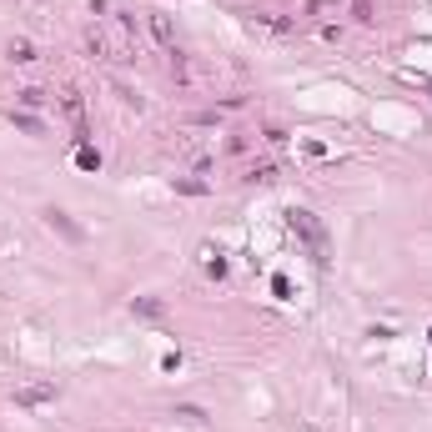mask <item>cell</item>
<instances>
[{
    "label": "cell",
    "mask_w": 432,
    "mask_h": 432,
    "mask_svg": "<svg viewBox=\"0 0 432 432\" xmlns=\"http://www.w3.org/2000/svg\"><path fill=\"white\" fill-rule=\"evenodd\" d=\"M286 227H292V236H302V242H307V251H312V262H317V266H327V236H322V227H317V216H312V212L292 206V212H286Z\"/></svg>",
    "instance_id": "obj_1"
},
{
    "label": "cell",
    "mask_w": 432,
    "mask_h": 432,
    "mask_svg": "<svg viewBox=\"0 0 432 432\" xmlns=\"http://www.w3.org/2000/svg\"><path fill=\"white\" fill-rule=\"evenodd\" d=\"M60 116H66L71 121V131H76V141H86L91 136V126H86V95L81 91H60Z\"/></svg>",
    "instance_id": "obj_2"
},
{
    "label": "cell",
    "mask_w": 432,
    "mask_h": 432,
    "mask_svg": "<svg viewBox=\"0 0 432 432\" xmlns=\"http://www.w3.org/2000/svg\"><path fill=\"white\" fill-rule=\"evenodd\" d=\"M146 25H151L156 45H161V51L171 56V51H176V30H171V15H166V10H151V15H146Z\"/></svg>",
    "instance_id": "obj_3"
},
{
    "label": "cell",
    "mask_w": 432,
    "mask_h": 432,
    "mask_svg": "<svg viewBox=\"0 0 432 432\" xmlns=\"http://www.w3.org/2000/svg\"><path fill=\"white\" fill-rule=\"evenodd\" d=\"M45 227H51V231H60V236H66V242H81V227H76V221L66 216V212H60V206H45Z\"/></svg>",
    "instance_id": "obj_4"
},
{
    "label": "cell",
    "mask_w": 432,
    "mask_h": 432,
    "mask_svg": "<svg viewBox=\"0 0 432 432\" xmlns=\"http://www.w3.org/2000/svg\"><path fill=\"white\" fill-rule=\"evenodd\" d=\"M41 402H56V382H41V387H21L15 392V407H41Z\"/></svg>",
    "instance_id": "obj_5"
},
{
    "label": "cell",
    "mask_w": 432,
    "mask_h": 432,
    "mask_svg": "<svg viewBox=\"0 0 432 432\" xmlns=\"http://www.w3.org/2000/svg\"><path fill=\"white\" fill-rule=\"evenodd\" d=\"M5 60L10 66H36V45H30L25 36H10L5 41Z\"/></svg>",
    "instance_id": "obj_6"
},
{
    "label": "cell",
    "mask_w": 432,
    "mask_h": 432,
    "mask_svg": "<svg viewBox=\"0 0 432 432\" xmlns=\"http://www.w3.org/2000/svg\"><path fill=\"white\" fill-rule=\"evenodd\" d=\"M131 312H136V317H146V322H161V312H166V307H161L156 297H136V302H131Z\"/></svg>",
    "instance_id": "obj_7"
},
{
    "label": "cell",
    "mask_w": 432,
    "mask_h": 432,
    "mask_svg": "<svg viewBox=\"0 0 432 432\" xmlns=\"http://www.w3.org/2000/svg\"><path fill=\"white\" fill-rule=\"evenodd\" d=\"M76 166L81 171H101V151H95L91 141H81V146H76Z\"/></svg>",
    "instance_id": "obj_8"
},
{
    "label": "cell",
    "mask_w": 432,
    "mask_h": 432,
    "mask_svg": "<svg viewBox=\"0 0 432 432\" xmlns=\"http://www.w3.org/2000/svg\"><path fill=\"white\" fill-rule=\"evenodd\" d=\"M86 51H91L95 60H111V45H106V36H101V30H95V25L86 30Z\"/></svg>",
    "instance_id": "obj_9"
},
{
    "label": "cell",
    "mask_w": 432,
    "mask_h": 432,
    "mask_svg": "<svg viewBox=\"0 0 432 432\" xmlns=\"http://www.w3.org/2000/svg\"><path fill=\"white\" fill-rule=\"evenodd\" d=\"M201 257H206V277H216V282H221V277H227V257H221V251H216V247H206V251H201Z\"/></svg>",
    "instance_id": "obj_10"
},
{
    "label": "cell",
    "mask_w": 432,
    "mask_h": 432,
    "mask_svg": "<svg viewBox=\"0 0 432 432\" xmlns=\"http://www.w3.org/2000/svg\"><path fill=\"white\" fill-rule=\"evenodd\" d=\"M15 101H21V111H36V106H45V91L25 86V91H15Z\"/></svg>",
    "instance_id": "obj_11"
},
{
    "label": "cell",
    "mask_w": 432,
    "mask_h": 432,
    "mask_svg": "<svg viewBox=\"0 0 432 432\" xmlns=\"http://www.w3.org/2000/svg\"><path fill=\"white\" fill-rule=\"evenodd\" d=\"M176 191H181V196H201L206 181H196V176H176Z\"/></svg>",
    "instance_id": "obj_12"
},
{
    "label": "cell",
    "mask_w": 432,
    "mask_h": 432,
    "mask_svg": "<svg viewBox=\"0 0 432 432\" xmlns=\"http://www.w3.org/2000/svg\"><path fill=\"white\" fill-rule=\"evenodd\" d=\"M271 176H277V166H271V161H257V166L247 171V181H271Z\"/></svg>",
    "instance_id": "obj_13"
},
{
    "label": "cell",
    "mask_w": 432,
    "mask_h": 432,
    "mask_svg": "<svg viewBox=\"0 0 432 432\" xmlns=\"http://www.w3.org/2000/svg\"><path fill=\"white\" fill-rule=\"evenodd\" d=\"M15 126H21V131H30V136H41V121L25 116V111H15Z\"/></svg>",
    "instance_id": "obj_14"
},
{
    "label": "cell",
    "mask_w": 432,
    "mask_h": 432,
    "mask_svg": "<svg viewBox=\"0 0 432 432\" xmlns=\"http://www.w3.org/2000/svg\"><path fill=\"white\" fill-rule=\"evenodd\" d=\"M352 15H357V21L367 25V21H372V0H357V5H352Z\"/></svg>",
    "instance_id": "obj_15"
},
{
    "label": "cell",
    "mask_w": 432,
    "mask_h": 432,
    "mask_svg": "<svg viewBox=\"0 0 432 432\" xmlns=\"http://www.w3.org/2000/svg\"><path fill=\"white\" fill-rule=\"evenodd\" d=\"M427 337H432V332H427Z\"/></svg>",
    "instance_id": "obj_16"
}]
</instances>
